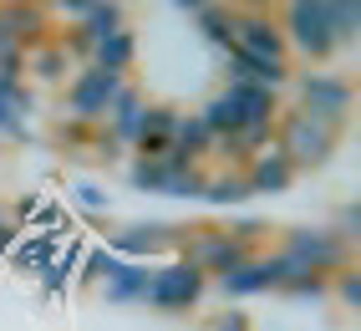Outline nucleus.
<instances>
[{
  "instance_id": "f257e3e1",
  "label": "nucleus",
  "mask_w": 361,
  "mask_h": 331,
  "mask_svg": "<svg viewBox=\"0 0 361 331\" xmlns=\"http://www.w3.org/2000/svg\"><path fill=\"white\" fill-rule=\"evenodd\" d=\"M275 148L290 158L295 174H316V169H326V163L336 158V148H341V128H326V123H316V117H305L300 107H280Z\"/></svg>"
},
{
  "instance_id": "f03ea898",
  "label": "nucleus",
  "mask_w": 361,
  "mask_h": 331,
  "mask_svg": "<svg viewBox=\"0 0 361 331\" xmlns=\"http://www.w3.org/2000/svg\"><path fill=\"white\" fill-rule=\"evenodd\" d=\"M280 36H285V52H290V66L305 61V66H321L336 56V36H331V20H326V0H295L285 6L280 16Z\"/></svg>"
},
{
  "instance_id": "7ed1b4c3",
  "label": "nucleus",
  "mask_w": 361,
  "mask_h": 331,
  "mask_svg": "<svg viewBox=\"0 0 361 331\" xmlns=\"http://www.w3.org/2000/svg\"><path fill=\"white\" fill-rule=\"evenodd\" d=\"M290 87H295V102L290 107H300L305 117H316V123L346 133L351 107H356V87L341 72H316V66H305V72L290 77Z\"/></svg>"
},
{
  "instance_id": "20e7f679",
  "label": "nucleus",
  "mask_w": 361,
  "mask_h": 331,
  "mask_svg": "<svg viewBox=\"0 0 361 331\" xmlns=\"http://www.w3.org/2000/svg\"><path fill=\"white\" fill-rule=\"evenodd\" d=\"M250 255H255V250L234 245L229 234H224V224H183L178 260H188V265H194L204 280H224V275H234Z\"/></svg>"
},
{
  "instance_id": "39448f33",
  "label": "nucleus",
  "mask_w": 361,
  "mask_h": 331,
  "mask_svg": "<svg viewBox=\"0 0 361 331\" xmlns=\"http://www.w3.org/2000/svg\"><path fill=\"white\" fill-rule=\"evenodd\" d=\"M280 255H285V260H295L305 275H326V280H331L336 270H346V265H351V245H346V240H336L326 224H295V229H285Z\"/></svg>"
},
{
  "instance_id": "423d86ee",
  "label": "nucleus",
  "mask_w": 361,
  "mask_h": 331,
  "mask_svg": "<svg viewBox=\"0 0 361 331\" xmlns=\"http://www.w3.org/2000/svg\"><path fill=\"white\" fill-rule=\"evenodd\" d=\"M295 275H305V270L295 265V260H285L280 250H255L234 275L214 280V286H219L229 301H250V296H275V291H285Z\"/></svg>"
},
{
  "instance_id": "0eeeda50",
  "label": "nucleus",
  "mask_w": 361,
  "mask_h": 331,
  "mask_svg": "<svg viewBox=\"0 0 361 331\" xmlns=\"http://www.w3.org/2000/svg\"><path fill=\"white\" fill-rule=\"evenodd\" d=\"M209 296V280L188 265V260H163V265L148 275V296L142 306H153L158 316H183Z\"/></svg>"
},
{
  "instance_id": "6e6552de",
  "label": "nucleus",
  "mask_w": 361,
  "mask_h": 331,
  "mask_svg": "<svg viewBox=\"0 0 361 331\" xmlns=\"http://www.w3.org/2000/svg\"><path fill=\"white\" fill-rule=\"evenodd\" d=\"M178 245H183V224H168V219H137V224H123L112 229V255L128 260V265H148V260H178Z\"/></svg>"
},
{
  "instance_id": "1a4fd4ad",
  "label": "nucleus",
  "mask_w": 361,
  "mask_h": 331,
  "mask_svg": "<svg viewBox=\"0 0 361 331\" xmlns=\"http://www.w3.org/2000/svg\"><path fill=\"white\" fill-rule=\"evenodd\" d=\"M123 82L128 77L102 72V66H82V72L66 82V123H77V128L107 123V107H112L117 92H123Z\"/></svg>"
},
{
  "instance_id": "9d476101",
  "label": "nucleus",
  "mask_w": 361,
  "mask_h": 331,
  "mask_svg": "<svg viewBox=\"0 0 361 331\" xmlns=\"http://www.w3.org/2000/svg\"><path fill=\"white\" fill-rule=\"evenodd\" d=\"M234 46L259 56V61H290L285 36H280V20L264 6H234Z\"/></svg>"
},
{
  "instance_id": "9b49d317",
  "label": "nucleus",
  "mask_w": 361,
  "mask_h": 331,
  "mask_svg": "<svg viewBox=\"0 0 361 331\" xmlns=\"http://www.w3.org/2000/svg\"><path fill=\"white\" fill-rule=\"evenodd\" d=\"M295 77L290 61H259L250 52H239V46H229L224 52V82H255V87H270V92H285Z\"/></svg>"
},
{
  "instance_id": "f8f14e48",
  "label": "nucleus",
  "mask_w": 361,
  "mask_h": 331,
  "mask_svg": "<svg viewBox=\"0 0 361 331\" xmlns=\"http://www.w3.org/2000/svg\"><path fill=\"white\" fill-rule=\"evenodd\" d=\"M239 174H245L250 194H290L295 179H300V174L290 169V158H285L280 148H264V153H259V158H250Z\"/></svg>"
},
{
  "instance_id": "ddd939ff",
  "label": "nucleus",
  "mask_w": 361,
  "mask_h": 331,
  "mask_svg": "<svg viewBox=\"0 0 361 331\" xmlns=\"http://www.w3.org/2000/svg\"><path fill=\"white\" fill-rule=\"evenodd\" d=\"M26 82L31 87H61V82H71V56L61 52L56 36L26 46Z\"/></svg>"
},
{
  "instance_id": "4468645a",
  "label": "nucleus",
  "mask_w": 361,
  "mask_h": 331,
  "mask_svg": "<svg viewBox=\"0 0 361 331\" xmlns=\"http://www.w3.org/2000/svg\"><path fill=\"white\" fill-rule=\"evenodd\" d=\"M178 16H183V20H194L199 36H204L209 46H219V52H229V46H234V11H229V6H209V0H183Z\"/></svg>"
},
{
  "instance_id": "2eb2a0df",
  "label": "nucleus",
  "mask_w": 361,
  "mask_h": 331,
  "mask_svg": "<svg viewBox=\"0 0 361 331\" xmlns=\"http://www.w3.org/2000/svg\"><path fill=\"white\" fill-rule=\"evenodd\" d=\"M224 97H234V107L245 112V123H250V128H255V123L270 128L275 117H280V92H270V87H255V82H224Z\"/></svg>"
},
{
  "instance_id": "dca6fc26",
  "label": "nucleus",
  "mask_w": 361,
  "mask_h": 331,
  "mask_svg": "<svg viewBox=\"0 0 361 331\" xmlns=\"http://www.w3.org/2000/svg\"><path fill=\"white\" fill-rule=\"evenodd\" d=\"M250 199L255 194H250V183H245L239 169H209L204 194H199V204H209V209H239V204H250Z\"/></svg>"
},
{
  "instance_id": "f3484780",
  "label": "nucleus",
  "mask_w": 361,
  "mask_h": 331,
  "mask_svg": "<svg viewBox=\"0 0 361 331\" xmlns=\"http://www.w3.org/2000/svg\"><path fill=\"white\" fill-rule=\"evenodd\" d=\"M148 275H153V265H117V275L112 280H102V301L107 306H142V296H148Z\"/></svg>"
},
{
  "instance_id": "a211bd4d",
  "label": "nucleus",
  "mask_w": 361,
  "mask_h": 331,
  "mask_svg": "<svg viewBox=\"0 0 361 331\" xmlns=\"http://www.w3.org/2000/svg\"><path fill=\"white\" fill-rule=\"evenodd\" d=\"M87 66H102V72L128 77L133 66H137V36H133V26H128V31H117V36H107L97 52H92V61H87Z\"/></svg>"
},
{
  "instance_id": "6ab92c4d",
  "label": "nucleus",
  "mask_w": 361,
  "mask_h": 331,
  "mask_svg": "<svg viewBox=\"0 0 361 331\" xmlns=\"http://www.w3.org/2000/svg\"><path fill=\"white\" fill-rule=\"evenodd\" d=\"M173 153H183L188 163H209L214 138H209V128L199 123V112H178V123H173Z\"/></svg>"
},
{
  "instance_id": "aec40b11",
  "label": "nucleus",
  "mask_w": 361,
  "mask_h": 331,
  "mask_svg": "<svg viewBox=\"0 0 361 331\" xmlns=\"http://www.w3.org/2000/svg\"><path fill=\"white\" fill-rule=\"evenodd\" d=\"M77 31L92 41V52H97L107 36L128 31V6H92V11H87V20H77Z\"/></svg>"
},
{
  "instance_id": "412c9836",
  "label": "nucleus",
  "mask_w": 361,
  "mask_h": 331,
  "mask_svg": "<svg viewBox=\"0 0 361 331\" xmlns=\"http://www.w3.org/2000/svg\"><path fill=\"white\" fill-rule=\"evenodd\" d=\"M326 20H331L336 52H341V46H356V36H361V6H351V0H326Z\"/></svg>"
},
{
  "instance_id": "4be33fe9",
  "label": "nucleus",
  "mask_w": 361,
  "mask_h": 331,
  "mask_svg": "<svg viewBox=\"0 0 361 331\" xmlns=\"http://www.w3.org/2000/svg\"><path fill=\"white\" fill-rule=\"evenodd\" d=\"M163 179H168V158H133L128 183L137 194H163Z\"/></svg>"
},
{
  "instance_id": "5701e85b",
  "label": "nucleus",
  "mask_w": 361,
  "mask_h": 331,
  "mask_svg": "<svg viewBox=\"0 0 361 331\" xmlns=\"http://www.w3.org/2000/svg\"><path fill=\"white\" fill-rule=\"evenodd\" d=\"M173 123H178V107H142L137 138H168L173 143Z\"/></svg>"
},
{
  "instance_id": "b1692460",
  "label": "nucleus",
  "mask_w": 361,
  "mask_h": 331,
  "mask_svg": "<svg viewBox=\"0 0 361 331\" xmlns=\"http://www.w3.org/2000/svg\"><path fill=\"white\" fill-rule=\"evenodd\" d=\"M71 204H82L87 215H112V194H107L102 183H92V179L71 183Z\"/></svg>"
},
{
  "instance_id": "393cba45",
  "label": "nucleus",
  "mask_w": 361,
  "mask_h": 331,
  "mask_svg": "<svg viewBox=\"0 0 361 331\" xmlns=\"http://www.w3.org/2000/svg\"><path fill=\"white\" fill-rule=\"evenodd\" d=\"M331 296L346 306V311H361V270L346 265V270H336L331 275Z\"/></svg>"
},
{
  "instance_id": "a878e982",
  "label": "nucleus",
  "mask_w": 361,
  "mask_h": 331,
  "mask_svg": "<svg viewBox=\"0 0 361 331\" xmlns=\"http://www.w3.org/2000/svg\"><path fill=\"white\" fill-rule=\"evenodd\" d=\"M326 229L336 234V240H346V245H356V240H361V204H356V199H346L341 209H336V219H331Z\"/></svg>"
},
{
  "instance_id": "bb28decb",
  "label": "nucleus",
  "mask_w": 361,
  "mask_h": 331,
  "mask_svg": "<svg viewBox=\"0 0 361 331\" xmlns=\"http://www.w3.org/2000/svg\"><path fill=\"white\" fill-rule=\"evenodd\" d=\"M117 265H123V260H117L112 250H92V255H87V265H82V280H87V286H102V280L117 275Z\"/></svg>"
},
{
  "instance_id": "cd10ccee",
  "label": "nucleus",
  "mask_w": 361,
  "mask_h": 331,
  "mask_svg": "<svg viewBox=\"0 0 361 331\" xmlns=\"http://www.w3.org/2000/svg\"><path fill=\"white\" fill-rule=\"evenodd\" d=\"M280 296H290V301H326L331 296V280L326 275H295Z\"/></svg>"
},
{
  "instance_id": "c85d7f7f",
  "label": "nucleus",
  "mask_w": 361,
  "mask_h": 331,
  "mask_svg": "<svg viewBox=\"0 0 361 331\" xmlns=\"http://www.w3.org/2000/svg\"><path fill=\"white\" fill-rule=\"evenodd\" d=\"M209 331H255V321H250L245 311H234V306H229V311L214 316V326H209Z\"/></svg>"
},
{
  "instance_id": "c756f323",
  "label": "nucleus",
  "mask_w": 361,
  "mask_h": 331,
  "mask_svg": "<svg viewBox=\"0 0 361 331\" xmlns=\"http://www.w3.org/2000/svg\"><path fill=\"white\" fill-rule=\"evenodd\" d=\"M137 158H168V153H173V143H168V138H137Z\"/></svg>"
},
{
  "instance_id": "7c9ffc66",
  "label": "nucleus",
  "mask_w": 361,
  "mask_h": 331,
  "mask_svg": "<svg viewBox=\"0 0 361 331\" xmlns=\"http://www.w3.org/2000/svg\"><path fill=\"white\" fill-rule=\"evenodd\" d=\"M16 234H20V229H16V219H11V204L0 199V250H11V245H16Z\"/></svg>"
},
{
  "instance_id": "2f4dec72",
  "label": "nucleus",
  "mask_w": 361,
  "mask_h": 331,
  "mask_svg": "<svg viewBox=\"0 0 361 331\" xmlns=\"http://www.w3.org/2000/svg\"><path fill=\"white\" fill-rule=\"evenodd\" d=\"M0 138H26V123H20L16 112H6V107H0Z\"/></svg>"
}]
</instances>
